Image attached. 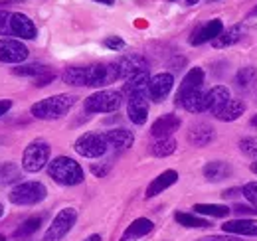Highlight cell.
<instances>
[{
	"label": "cell",
	"instance_id": "obj_20",
	"mask_svg": "<svg viewBox=\"0 0 257 241\" xmlns=\"http://www.w3.org/2000/svg\"><path fill=\"white\" fill-rule=\"evenodd\" d=\"M178 180V172L176 170H164L161 176H157L155 180L149 184V188H147V198H155V196H159L161 192H164L166 188H170L172 184H176Z\"/></svg>",
	"mask_w": 257,
	"mask_h": 241
},
{
	"label": "cell",
	"instance_id": "obj_17",
	"mask_svg": "<svg viewBox=\"0 0 257 241\" xmlns=\"http://www.w3.org/2000/svg\"><path fill=\"white\" fill-rule=\"evenodd\" d=\"M225 233L229 235H257V219H249V217H239V219H231V221H225L222 225Z\"/></svg>",
	"mask_w": 257,
	"mask_h": 241
},
{
	"label": "cell",
	"instance_id": "obj_37",
	"mask_svg": "<svg viewBox=\"0 0 257 241\" xmlns=\"http://www.w3.org/2000/svg\"><path fill=\"white\" fill-rule=\"evenodd\" d=\"M10 18H12V12H6V10H0V36H10Z\"/></svg>",
	"mask_w": 257,
	"mask_h": 241
},
{
	"label": "cell",
	"instance_id": "obj_39",
	"mask_svg": "<svg viewBox=\"0 0 257 241\" xmlns=\"http://www.w3.org/2000/svg\"><path fill=\"white\" fill-rule=\"evenodd\" d=\"M105 46L109 50H121V48H125V42L121 38H117V36H111V38L105 40Z\"/></svg>",
	"mask_w": 257,
	"mask_h": 241
},
{
	"label": "cell",
	"instance_id": "obj_7",
	"mask_svg": "<svg viewBox=\"0 0 257 241\" xmlns=\"http://www.w3.org/2000/svg\"><path fill=\"white\" fill-rule=\"evenodd\" d=\"M75 221H77V211L73 210V208H64V210L54 217L52 225L48 227V231L44 235V241L64 239L65 235L71 231V227L75 225Z\"/></svg>",
	"mask_w": 257,
	"mask_h": 241
},
{
	"label": "cell",
	"instance_id": "obj_27",
	"mask_svg": "<svg viewBox=\"0 0 257 241\" xmlns=\"http://www.w3.org/2000/svg\"><path fill=\"white\" fill-rule=\"evenodd\" d=\"M149 83H151L149 73H147V71H145V73H139V75L127 79V83H125V87H123V95L131 97V95H135V93L149 91Z\"/></svg>",
	"mask_w": 257,
	"mask_h": 241
},
{
	"label": "cell",
	"instance_id": "obj_6",
	"mask_svg": "<svg viewBox=\"0 0 257 241\" xmlns=\"http://www.w3.org/2000/svg\"><path fill=\"white\" fill-rule=\"evenodd\" d=\"M73 149L77 154H81L85 158H99L107 152L109 143H107L105 135H101V133H85L75 141Z\"/></svg>",
	"mask_w": 257,
	"mask_h": 241
},
{
	"label": "cell",
	"instance_id": "obj_44",
	"mask_svg": "<svg viewBox=\"0 0 257 241\" xmlns=\"http://www.w3.org/2000/svg\"><path fill=\"white\" fill-rule=\"evenodd\" d=\"M95 2H101V4H107V6H111L115 0H95Z\"/></svg>",
	"mask_w": 257,
	"mask_h": 241
},
{
	"label": "cell",
	"instance_id": "obj_32",
	"mask_svg": "<svg viewBox=\"0 0 257 241\" xmlns=\"http://www.w3.org/2000/svg\"><path fill=\"white\" fill-rule=\"evenodd\" d=\"M174 151H176V141H174L172 137H168V139H159V141L153 145V149H151V152H153L155 156H159V158H164V156L172 154Z\"/></svg>",
	"mask_w": 257,
	"mask_h": 241
},
{
	"label": "cell",
	"instance_id": "obj_4",
	"mask_svg": "<svg viewBox=\"0 0 257 241\" xmlns=\"http://www.w3.org/2000/svg\"><path fill=\"white\" fill-rule=\"evenodd\" d=\"M123 93L115 89H103L85 99V111L89 113H113L121 107Z\"/></svg>",
	"mask_w": 257,
	"mask_h": 241
},
{
	"label": "cell",
	"instance_id": "obj_47",
	"mask_svg": "<svg viewBox=\"0 0 257 241\" xmlns=\"http://www.w3.org/2000/svg\"><path fill=\"white\" fill-rule=\"evenodd\" d=\"M251 125H255V127H257V115L253 117V119H251Z\"/></svg>",
	"mask_w": 257,
	"mask_h": 241
},
{
	"label": "cell",
	"instance_id": "obj_9",
	"mask_svg": "<svg viewBox=\"0 0 257 241\" xmlns=\"http://www.w3.org/2000/svg\"><path fill=\"white\" fill-rule=\"evenodd\" d=\"M128 119L135 125H145L149 119V91H141L128 97L127 105Z\"/></svg>",
	"mask_w": 257,
	"mask_h": 241
},
{
	"label": "cell",
	"instance_id": "obj_15",
	"mask_svg": "<svg viewBox=\"0 0 257 241\" xmlns=\"http://www.w3.org/2000/svg\"><path fill=\"white\" fill-rule=\"evenodd\" d=\"M10 30L12 36H18L22 40H34L36 38V26L34 22L22 12H12V18H10Z\"/></svg>",
	"mask_w": 257,
	"mask_h": 241
},
{
	"label": "cell",
	"instance_id": "obj_31",
	"mask_svg": "<svg viewBox=\"0 0 257 241\" xmlns=\"http://www.w3.org/2000/svg\"><path fill=\"white\" fill-rule=\"evenodd\" d=\"M174 219L180 223V225H184V227H208L210 223L206 221V219H202V217H198V215H194V213H184V211H178L176 215H174Z\"/></svg>",
	"mask_w": 257,
	"mask_h": 241
},
{
	"label": "cell",
	"instance_id": "obj_41",
	"mask_svg": "<svg viewBox=\"0 0 257 241\" xmlns=\"http://www.w3.org/2000/svg\"><path fill=\"white\" fill-rule=\"evenodd\" d=\"M198 241H241V239H237L233 235H210V237H202V239Z\"/></svg>",
	"mask_w": 257,
	"mask_h": 241
},
{
	"label": "cell",
	"instance_id": "obj_35",
	"mask_svg": "<svg viewBox=\"0 0 257 241\" xmlns=\"http://www.w3.org/2000/svg\"><path fill=\"white\" fill-rule=\"evenodd\" d=\"M241 192H243V196H245V200L257 208V182H249V184H245L243 188H241Z\"/></svg>",
	"mask_w": 257,
	"mask_h": 241
},
{
	"label": "cell",
	"instance_id": "obj_5",
	"mask_svg": "<svg viewBox=\"0 0 257 241\" xmlns=\"http://www.w3.org/2000/svg\"><path fill=\"white\" fill-rule=\"evenodd\" d=\"M50 164V145L42 139L32 141L22 154V168L26 172H40Z\"/></svg>",
	"mask_w": 257,
	"mask_h": 241
},
{
	"label": "cell",
	"instance_id": "obj_33",
	"mask_svg": "<svg viewBox=\"0 0 257 241\" xmlns=\"http://www.w3.org/2000/svg\"><path fill=\"white\" fill-rule=\"evenodd\" d=\"M44 71H48V67L46 65H42V63H26V65H20V67H14V73L16 75H22V77H38V75H42Z\"/></svg>",
	"mask_w": 257,
	"mask_h": 241
},
{
	"label": "cell",
	"instance_id": "obj_22",
	"mask_svg": "<svg viewBox=\"0 0 257 241\" xmlns=\"http://www.w3.org/2000/svg\"><path fill=\"white\" fill-rule=\"evenodd\" d=\"M243 34H245V28H243V24H233L231 28H227L224 30L212 44H214V48H218V50H224V48H229V46H233V44H237L241 38H243Z\"/></svg>",
	"mask_w": 257,
	"mask_h": 241
},
{
	"label": "cell",
	"instance_id": "obj_24",
	"mask_svg": "<svg viewBox=\"0 0 257 241\" xmlns=\"http://www.w3.org/2000/svg\"><path fill=\"white\" fill-rule=\"evenodd\" d=\"M204 176L210 182H222L231 176V166L224 160H214L204 166Z\"/></svg>",
	"mask_w": 257,
	"mask_h": 241
},
{
	"label": "cell",
	"instance_id": "obj_46",
	"mask_svg": "<svg viewBox=\"0 0 257 241\" xmlns=\"http://www.w3.org/2000/svg\"><path fill=\"white\" fill-rule=\"evenodd\" d=\"M196 2H200V0H186V4H196Z\"/></svg>",
	"mask_w": 257,
	"mask_h": 241
},
{
	"label": "cell",
	"instance_id": "obj_2",
	"mask_svg": "<svg viewBox=\"0 0 257 241\" xmlns=\"http://www.w3.org/2000/svg\"><path fill=\"white\" fill-rule=\"evenodd\" d=\"M48 174L62 186H77L83 182V170L81 166L69 158V156H58L48 164Z\"/></svg>",
	"mask_w": 257,
	"mask_h": 241
},
{
	"label": "cell",
	"instance_id": "obj_19",
	"mask_svg": "<svg viewBox=\"0 0 257 241\" xmlns=\"http://www.w3.org/2000/svg\"><path fill=\"white\" fill-rule=\"evenodd\" d=\"M103 135H105L109 147H113L117 151H125L128 147H133V143H135V137H133V133L128 129H111V131H107Z\"/></svg>",
	"mask_w": 257,
	"mask_h": 241
},
{
	"label": "cell",
	"instance_id": "obj_14",
	"mask_svg": "<svg viewBox=\"0 0 257 241\" xmlns=\"http://www.w3.org/2000/svg\"><path fill=\"white\" fill-rule=\"evenodd\" d=\"M180 125H182V120L178 119L174 113H168V115H162V117H159L153 123L151 133L157 139H168V137H172L180 129Z\"/></svg>",
	"mask_w": 257,
	"mask_h": 241
},
{
	"label": "cell",
	"instance_id": "obj_12",
	"mask_svg": "<svg viewBox=\"0 0 257 241\" xmlns=\"http://www.w3.org/2000/svg\"><path fill=\"white\" fill-rule=\"evenodd\" d=\"M174 85V77L170 73H157L151 77V83H149V97L155 101V103H162L168 93L172 91Z\"/></svg>",
	"mask_w": 257,
	"mask_h": 241
},
{
	"label": "cell",
	"instance_id": "obj_28",
	"mask_svg": "<svg viewBox=\"0 0 257 241\" xmlns=\"http://www.w3.org/2000/svg\"><path fill=\"white\" fill-rule=\"evenodd\" d=\"M62 77L67 85L83 87V85H87V67H67Z\"/></svg>",
	"mask_w": 257,
	"mask_h": 241
},
{
	"label": "cell",
	"instance_id": "obj_18",
	"mask_svg": "<svg viewBox=\"0 0 257 241\" xmlns=\"http://www.w3.org/2000/svg\"><path fill=\"white\" fill-rule=\"evenodd\" d=\"M216 139V131L208 123H196L188 131V141L194 147H208Z\"/></svg>",
	"mask_w": 257,
	"mask_h": 241
},
{
	"label": "cell",
	"instance_id": "obj_34",
	"mask_svg": "<svg viewBox=\"0 0 257 241\" xmlns=\"http://www.w3.org/2000/svg\"><path fill=\"white\" fill-rule=\"evenodd\" d=\"M40 225H42V217L40 215H34L30 219H26L20 227H18V231H16V235L18 237H26V235H32L34 231H38L40 229Z\"/></svg>",
	"mask_w": 257,
	"mask_h": 241
},
{
	"label": "cell",
	"instance_id": "obj_1",
	"mask_svg": "<svg viewBox=\"0 0 257 241\" xmlns=\"http://www.w3.org/2000/svg\"><path fill=\"white\" fill-rule=\"evenodd\" d=\"M77 97L75 95H69V93H60V95H54V97H48V99H42L38 103L32 105V115L36 119L42 120H54L64 117L65 113L75 105Z\"/></svg>",
	"mask_w": 257,
	"mask_h": 241
},
{
	"label": "cell",
	"instance_id": "obj_16",
	"mask_svg": "<svg viewBox=\"0 0 257 241\" xmlns=\"http://www.w3.org/2000/svg\"><path fill=\"white\" fill-rule=\"evenodd\" d=\"M222 32H224L222 20H212V22L204 24L202 28H198V30L194 32L192 38H190V44L192 46H200V44H206V42H214Z\"/></svg>",
	"mask_w": 257,
	"mask_h": 241
},
{
	"label": "cell",
	"instance_id": "obj_8",
	"mask_svg": "<svg viewBox=\"0 0 257 241\" xmlns=\"http://www.w3.org/2000/svg\"><path fill=\"white\" fill-rule=\"evenodd\" d=\"M119 79L117 63H95L87 67V85L89 87H103Z\"/></svg>",
	"mask_w": 257,
	"mask_h": 241
},
{
	"label": "cell",
	"instance_id": "obj_29",
	"mask_svg": "<svg viewBox=\"0 0 257 241\" xmlns=\"http://www.w3.org/2000/svg\"><path fill=\"white\" fill-rule=\"evenodd\" d=\"M257 81V69L253 65H247V67H241L235 75V85L239 89H251Z\"/></svg>",
	"mask_w": 257,
	"mask_h": 241
},
{
	"label": "cell",
	"instance_id": "obj_23",
	"mask_svg": "<svg viewBox=\"0 0 257 241\" xmlns=\"http://www.w3.org/2000/svg\"><path fill=\"white\" fill-rule=\"evenodd\" d=\"M202 83H204V69H202V67H192V69L184 75V79H182V83H180V89H178V95H176V97H182V95H186V93H190V91L202 89Z\"/></svg>",
	"mask_w": 257,
	"mask_h": 241
},
{
	"label": "cell",
	"instance_id": "obj_11",
	"mask_svg": "<svg viewBox=\"0 0 257 241\" xmlns=\"http://www.w3.org/2000/svg\"><path fill=\"white\" fill-rule=\"evenodd\" d=\"M149 67L147 60L139 54H131V56H123L117 61V69H119V79H131L139 73H145Z\"/></svg>",
	"mask_w": 257,
	"mask_h": 241
},
{
	"label": "cell",
	"instance_id": "obj_10",
	"mask_svg": "<svg viewBox=\"0 0 257 241\" xmlns=\"http://www.w3.org/2000/svg\"><path fill=\"white\" fill-rule=\"evenodd\" d=\"M28 54L30 52L22 42L10 40V38L0 40V61L2 63H22L28 58Z\"/></svg>",
	"mask_w": 257,
	"mask_h": 241
},
{
	"label": "cell",
	"instance_id": "obj_25",
	"mask_svg": "<svg viewBox=\"0 0 257 241\" xmlns=\"http://www.w3.org/2000/svg\"><path fill=\"white\" fill-rule=\"evenodd\" d=\"M153 227H155V223H153L151 219L139 217V219H135L127 229H125V239H139V237H145V235H149V233L153 231Z\"/></svg>",
	"mask_w": 257,
	"mask_h": 241
},
{
	"label": "cell",
	"instance_id": "obj_50",
	"mask_svg": "<svg viewBox=\"0 0 257 241\" xmlns=\"http://www.w3.org/2000/svg\"><path fill=\"white\" fill-rule=\"evenodd\" d=\"M0 241H4V239H2V235H0Z\"/></svg>",
	"mask_w": 257,
	"mask_h": 241
},
{
	"label": "cell",
	"instance_id": "obj_43",
	"mask_svg": "<svg viewBox=\"0 0 257 241\" xmlns=\"http://www.w3.org/2000/svg\"><path fill=\"white\" fill-rule=\"evenodd\" d=\"M83 241H101V235H97V233H93V235H89L87 239H83Z\"/></svg>",
	"mask_w": 257,
	"mask_h": 241
},
{
	"label": "cell",
	"instance_id": "obj_48",
	"mask_svg": "<svg viewBox=\"0 0 257 241\" xmlns=\"http://www.w3.org/2000/svg\"><path fill=\"white\" fill-rule=\"evenodd\" d=\"M2 213H4V206L0 204V217H2Z\"/></svg>",
	"mask_w": 257,
	"mask_h": 241
},
{
	"label": "cell",
	"instance_id": "obj_13",
	"mask_svg": "<svg viewBox=\"0 0 257 241\" xmlns=\"http://www.w3.org/2000/svg\"><path fill=\"white\" fill-rule=\"evenodd\" d=\"M229 99H231V97H229V89L224 87V85H216V87H212V89L206 93L204 109L218 117V115H220V111L227 105V101H229Z\"/></svg>",
	"mask_w": 257,
	"mask_h": 241
},
{
	"label": "cell",
	"instance_id": "obj_36",
	"mask_svg": "<svg viewBox=\"0 0 257 241\" xmlns=\"http://www.w3.org/2000/svg\"><path fill=\"white\" fill-rule=\"evenodd\" d=\"M0 174H2V178H4V182H14L18 180V176H20V172H18V168L14 166V164H4L2 168H0Z\"/></svg>",
	"mask_w": 257,
	"mask_h": 241
},
{
	"label": "cell",
	"instance_id": "obj_51",
	"mask_svg": "<svg viewBox=\"0 0 257 241\" xmlns=\"http://www.w3.org/2000/svg\"><path fill=\"white\" fill-rule=\"evenodd\" d=\"M123 241H127V239H123Z\"/></svg>",
	"mask_w": 257,
	"mask_h": 241
},
{
	"label": "cell",
	"instance_id": "obj_42",
	"mask_svg": "<svg viewBox=\"0 0 257 241\" xmlns=\"http://www.w3.org/2000/svg\"><path fill=\"white\" fill-rule=\"evenodd\" d=\"M10 107H12V101H8V99H0V117L6 115V113L10 111Z\"/></svg>",
	"mask_w": 257,
	"mask_h": 241
},
{
	"label": "cell",
	"instance_id": "obj_3",
	"mask_svg": "<svg viewBox=\"0 0 257 241\" xmlns=\"http://www.w3.org/2000/svg\"><path fill=\"white\" fill-rule=\"evenodd\" d=\"M48 190L42 182H20L10 190V202L16 206H34L46 198Z\"/></svg>",
	"mask_w": 257,
	"mask_h": 241
},
{
	"label": "cell",
	"instance_id": "obj_40",
	"mask_svg": "<svg viewBox=\"0 0 257 241\" xmlns=\"http://www.w3.org/2000/svg\"><path fill=\"white\" fill-rule=\"evenodd\" d=\"M231 211H235L237 215H251V213H257V208H253V206H235Z\"/></svg>",
	"mask_w": 257,
	"mask_h": 241
},
{
	"label": "cell",
	"instance_id": "obj_26",
	"mask_svg": "<svg viewBox=\"0 0 257 241\" xmlns=\"http://www.w3.org/2000/svg\"><path fill=\"white\" fill-rule=\"evenodd\" d=\"M243 111H245V103H243L241 99H229L227 105L220 111L218 119L224 120V123H229V120L239 119V117L243 115Z\"/></svg>",
	"mask_w": 257,
	"mask_h": 241
},
{
	"label": "cell",
	"instance_id": "obj_21",
	"mask_svg": "<svg viewBox=\"0 0 257 241\" xmlns=\"http://www.w3.org/2000/svg\"><path fill=\"white\" fill-rule=\"evenodd\" d=\"M204 101H206V93L202 89L190 91V93H186L182 97H176V103L180 107H184L186 111H190V113H202V111H206L204 109Z\"/></svg>",
	"mask_w": 257,
	"mask_h": 241
},
{
	"label": "cell",
	"instance_id": "obj_45",
	"mask_svg": "<svg viewBox=\"0 0 257 241\" xmlns=\"http://www.w3.org/2000/svg\"><path fill=\"white\" fill-rule=\"evenodd\" d=\"M251 170H253V172L257 174V162H253V164H251Z\"/></svg>",
	"mask_w": 257,
	"mask_h": 241
},
{
	"label": "cell",
	"instance_id": "obj_30",
	"mask_svg": "<svg viewBox=\"0 0 257 241\" xmlns=\"http://www.w3.org/2000/svg\"><path fill=\"white\" fill-rule=\"evenodd\" d=\"M198 215H212V217H225L229 215V208L222 204H196L192 208Z\"/></svg>",
	"mask_w": 257,
	"mask_h": 241
},
{
	"label": "cell",
	"instance_id": "obj_38",
	"mask_svg": "<svg viewBox=\"0 0 257 241\" xmlns=\"http://www.w3.org/2000/svg\"><path fill=\"white\" fill-rule=\"evenodd\" d=\"M54 79H56V73H54L52 69H48V71H44L42 75H38V77L34 79V85H36V87H46V85H50Z\"/></svg>",
	"mask_w": 257,
	"mask_h": 241
},
{
	"label": "cell",
	"instance_id": "obj_49",
	"mask_svg": "<svg viewBox=\"0 0 257 241\" xmlns=\"http://www.w3.org/2000/svg\"><path fill=\"white\" fill-rule=\"evenodd\" d=\"M253 14H257V6H255V8H253Z\"/></svg>",
	"mask_w": 257,
	"mask_h": 241
}]
</instances>
